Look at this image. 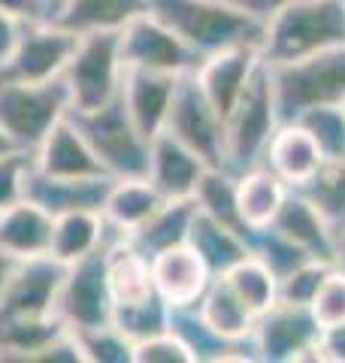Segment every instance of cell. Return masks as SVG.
Here are the masks:
<instances>
[{"mask_svg":"<svg viewBox=\"0 0 345 363\" xmlns=\"http://www.w3.org/2000/svg\"><path fill=\"white\" fill-rule=\"evenodd\" d=\"M330 267L333 264H327V260H306L303 267H297L285 279H279V300L294 306H309Z\"/></svg>","mask_w":345,"mask_h":363,"instance_id":"obj_39","label":"cell"},{"mask_svg":"<svg viewBox=\"0 0 345 363\" xmlns=\"http://www.w3.org/2000/svg\"><path fill=\"white\" fill-rule=\"evenodd\" d=\"M61 279H64V264H58L49 255L18 260L13 279H9L4 297H0V324L58 318L55 300Z\"/></svg>","mask_w":345,"mask_h":363,"instance_id":"obj_13","label":"cell"},{"mask_svg":"<svg viewBox=\"0 0 345 363\" xmlns=\"http://www.w3.org/2000/svg\"><path fill=\"white\" fill-rule=\"evenodd\" d=\"M164 133L197 152L206 167H224V118L209 104L194 73L179 76Z\"/></svg>","mask_w":345,"mask_h":363,"instance_id":"obj_10","label":"cell"},{"mask_svg":"<svg viewBox=\"0 0 345 363\" xmlns=\"http://www.w3.org/2000/svg\"><path fill=\"white\" fill-rule=\"evenodd\" d=\"M16 267H18V260L0 248V297H4V291H6V285H9V279H13Z\"/></svg>","mask_w":345,"mask_h":363,"instance_id":"obj_46","label":"cell"},{"mask_svg":"<svg viewBox=\"0 0 345 363\" xmlns=\"http://www.w3.org/2000/svg\"><path fill=\"white\" fill-rule=\"evenodd\" d=\"M70 116V91L64 76L45 82L0 79V128L21 152H37L40 143Z\"/></svg>","mask_w":345,"mask_h":363,"instance_id":"obj_4","label":"cell"},{"mask_svg":"<svg viewBox=\"0 0 345 363\" xmlns=\"http://www.w3.org/2000/svg\"><path fill=\"white\" fill-rule=\"evenodd\" d=\"M112 236H119L112 227L103 221V212H67L58 215L52 227V248L49 257H55L58 264H73L82 260L91 252L106 245Z\"/></svg>","mask_w":345,"mask_h":363,"instance_id":"obj_26","label":"cell"},{"mask_svg":"<svg viewBox=\"0 0 345 363\" xmlns=\"http://www.w3.org/2000/svg\"><path fill=\"white\" fill-rule=\"evenodd\" d=\"M188 242L197 248V255L206 260V267L212 269V276H224L234 264H239L243 257L251 255V242H248L246 233H239L234 227L209 218V215H203L200 209L191 221Z\"/></svg>","mask_w":345,"mask_h":363,"instance_id":"obj_29","label":"cell"},{"mask_svg":"<svg viewBox=\"0 0 345 363\" xmlns=\"http://www.w3.org/2000/svg\"><path fill=\"white\" fill-rule=\"evenodd\" d=\"M261 61L263 58H261L258 45H230V49L206 55L200 67L194 70L203 94L209 97V104L218 109L221 118H227V112L243 97V91L251 82Z\"/></svg>","mask_w":345,"mask_h":363,"instance_id":"obj_15","label":"cell"},{"mask_svg":"<svg viewBox=\"0 0 345 363\" xmlns=\"http://www.w3.org/2000/svg\"><path fill=\"white\" fill-rule=\"evenodd\" d=\"M197 215V203L194 200H167L152 218H148L143 227H136L131 236H124L133 248L152 260L155 255L167 252L172 245H182L188 242V233H191V221Z\"/></svg>","mask_w":345,"mask_h":363,"instance_id":"obj_30","label":"cell"},{"mask_svg":"<svg viewBox=\"0 0 345 363\" xmlns=\"http://www.w3.org/2000/svg\"><path fill=\"white\" fill-rule=\"evenodd\" d=\"M106 245L97 248V252H91L88 257L73 260V264L64 267V279H61L58 300H55V315L61 318V324L70 333L88 330V327L112 324V294H109V279H106Z\"/></svg>","mask_w":345,"mask_h":363,"instance_id":"obj_8","label":"cell"},{"mask_svg":"<svg viewBox=\"0 0 345 363\" xmlns=\"http://www.w3.org/2000/svg\"><path fill=\"white\" fill-rule=\"evenodd\" d=\"M73 339L82 351V363H133V342L112 324L76 330Z\"/></svg>","mask_w":345,"mask_h":363,"instance_id":"obj_35","label":"cell"},{"mask_svg":"<svg viewBox=\"0 0 345 363\" xmlns=\"http://www.w3.org/2000/svg\"><path fill=\"white\" fill-rule=\"evenodd\" d=\"M179 76L170 73H152V70H124L121 100L133 124L140 128L148 140L164 133V124L172 106Z\"/></svg>","mask_w":345,"mask_h":363,"instance_id":"obj_18","label":"cell"},{"mask_svg":"<svg viewBox=\"0 0 345 363\" xmlns=\"http://www.w3.org/2000/svg\"><path fill=\"white\" fill-rule=\"evenodd\" d=\"M324 161L327 157L321 155L312 133H309L300 121H282L267 145V155H263V164H267L288 188H303L321 169Z\"/></svg>","mask_w":345,"mask_h":363,"instance_id":"obj_19","label":"cell"},{"mask_svg":"<svg viewBox=\"0 0 345 363\" xmlns=\"http://www.w3.org/2000/svg\"><path fill=\"white\" fill-rule=\"evenodd\" d=\"M315 354L321 363H345V324L327 327L318 333Z\"/></svg>","mask_w":345,"mask_h":363,"instance_id":"obj_42","label":"cell"},{"mask_svg":"<svg viewBox=\"0 0 345 363\" xmlns=\"http://www.w3.org/2000/svg\"><path fill=\"white\" fill-rule=\"evenodd\" d=\"M318 324L309 306L275 303L270 312H263L255 324V345L258 360L267 363H297V360H318Z\"/></svg>","mask_w":345,"mask_h":363,"instance_id":"obj_12","label":"cell"},{"mask_svg":"<svg viewBox=\"0 0 345 363\" xmlns=\"http://www.w3.org/2000/svg\"><path fill=\"white\" fill-rule=\"evenodd\" d=\"M121 43V61L124 70H152V73H170V76H185L200 67V55L170 30L164 21L152 13L136 16L119 30Z\"/></svg>","mask_w":345,"mask_h":363,"instance_id":"obj_9","label":"cell"},{"mask_svg":"<svg viewBox=\"0 0 345 363\" xmlns=\"http://www.w3.org/2000/svg\"><path fill=\"white\" fill-rule=\"evenodd\" d=\"M309 312H312L318 330L345 324V272L342 269L336 267L327 269V276L321 279L312 303H309Z\"/></svg>","mask_w":345,"mask_h":363,"instance_id":"obj_38","label":"cell"},{"mask_svg":"<svg viewBox=\"0 0 345 363\" xmlns=\"http://www.w3.org/2000/svg\"><path fill=\"white\" fill-rule=\"evenodd\" d=\"M282 124L279 112V97H275L273 73L270 64L261 61V67L246 85L243 97L236 100V106L227 112L224 118V167L230 173H243L263 164L267 145L273 133Z\"/></svg>","mask_w":345,"mask_h":363,"instance_id":"obj_3","label":"cell"},{"mask_svg":"<svg viewBox=\"0 0 345 363\" xmlns=\"http://www.w3.org/2000/svg\"><path fill=\"white\" fill-rule=\"evenodd\" d=\"M197 309H200L203 321L209 324V330L215 336H221L224 342L246 345V342H251V336H255L258 318L236 300V294L227 288V281L221 276L212 279V285L206 288V294L197 300Z\"/></svg>","mask_w":345,"mask_h":363,"instance_id":"obj_28","label":"cell"},{"mask_svg":"<svg viewBox=\"0 0 345 363\" xmlns=\"http://www.w3.org/2000/svg\"><path fill=\"white\" fill-rule=\"evenodd\" d=\"M251 255H258L263 264H267L275 279H285L288 272H294L297 267H303L306 260H318L309 252H303L297 242H291L285 233H279L275 227H267V230H258L251 233Z\"/></svg>","mask_w":345,"mask_h":363,"instance_id":"obj_36","label":"cell"},{"mask_svg":"<svg viewBox=\"0 0 345 363\" xmlns=\"http://www.w3.org/2000/svg\"><path fill=\"white\" fill-rule=\"evenodd\" d=\"M55 218L31 200H18L0 209V248L16 260L45 257L52 248Z\"/></svg>","mask_w":345,"mask_h":363,"instance_id":"obj_23","label":"cell"},{"mask_svg":"<svg viewBox=\"0 0 345 363\" xmlns=\"http://www.w3.org/2000/svg\"><path fill=\"white\" fill-rule=\"evenodd\" d=\"M76 33L58 21H31L21 25L18 40L0 67V79L6 82H45L64 73L67 61L76 49Z\"/></svg>","mask_w":345,"mask_h":363,"instance_id":"obj_11","label":"cell"},{"mask_svg":"<svg viewBox=\"0 0 345 363\" xmlns=\"http://www.w3.org/2000/svg\"><path fill=\"white\" fill-rule=\"evenodd\" d=\"M106 279H109V294H112V309L158 294L155 276H152V260L140 248H133L124 236H115L106 245Z\"/></svg>","mask_w":345,"mask_h":363,"instance_id":"obj_25","label":"cell"},{"mask_svg":"<svg viewBox=\"0 0 345 363\" xmlns=\"http://www.w3.org/2000/svg\"><path fill=\"white\" fill-rule=\"evenodd\" d=\"M112 327L121 330L136 345L148 336H158V333L170 330V303L160 297V294H152V297H146V300L115 306L112 309Z\"/></svg>","mask_w":345,"mask_h":363,"instance_id":"obj_33","label":"cell"},{"mask_svg":"<svg viewBox=\"0 0 345 363\" xmlns=\"http://www.w3.org/2000/svg\"><path fill=\"white\" fill-rule=\"evenodd\" d=\"M0 13L13 16L18 25H31V21H49V9L43 0H0Z\"/></svg>","mask_w":345,"mask_h":363,"instance_id":"obj_43","label":"cell"},{"mask_svg":"<svg viewBox=\"0 0 345 363\" xmlns=\"http://www.w3.org/2000/svg\"><path fill=\"white\" fill-rule=\"evenodd\" d=\"M288 191L291 188L267 164H258L251 169L236 173V209H239V221L248 230V240L251 233L273 227Z\"/></svg>","mask_w":345,"mask_h":363,"instance_id":"obj_22","label":"cell"},{"mask_svg":"<svg viewBox=\"0 0 345 363\" xmlns=\"http://www.w3.org/2000/svg\"><path fill=\"white\" fill-rule=\"evenodd\" d=\"M33 167L49 176H73V179H91V176H109L103 164L97 161L94 149L67 116L58 128L40 143L33 152Z\"/></svg>","mask_w":345,"mask_h":363,"instance_id":"obj_21","label":"cell"},{"mask_svg":"<svg viewBox=\"0 0 345 363\" xmlns=\"http://www.w3.org/2000/svg\"><path fill=\"white\" fill-rule=\"evenodd\" d=\"M345 45V0H294L263 21L261 58L288 64Z\"/></svg>","mask_w":345,"mask_h":363,"instance_id":"obj_1","label":"cell"},{"mask_svg":"<svg viewBox=\"0 0 345 363\" xmlns=\"http://www.w3.org/2000/svg\"><path fill=\"white\" fill-rule=\"evenodd\" d=\"M43 4H45V9H49V21H52L58 16V9L64 6V0H43Z\"/></svg>","mask_w":345,"mask_h":363,"instance_id":"obj_49","label":"cell"},{"mask_svg":"<svg viewBox=\"0 0 345 363\" xmlns=\"http://www.w3.org/2000/svg\"><path fill=\"white\" fill-rule=\"evenodd\" d=\"M133 363H194V354L176 333L164 330L133 345Z\"/></svg>","mask_w":345,"mask_h":363,"instance_id":"obj_40","label":"cell"},{"mask_svg":"<svg viewBox=\"0 0 345 363\" xmlns=\"http://www.w3.org/2000/svg\"><path fill=\"white\" fill-rule=\"evenodd\" d=\"M333 267L345 272V227L336 230V252H333Z\"/></svg>","mask_w":345,"mask_h":363,"instance_id":"obj_47","label":"cell"},{"mask_svg":"<svg viewBox=\"0 0 345 363\" xmlns=\"http://www.w3.org/2000/svg\"><path fill=\"white\" fill-rule=\"evenodd\" d=\"M70 121L94 149L97 161L112 179H136L148 176V152L152 140L136 128L124 109L121 94L100 109L70 112Z\"/></svg>","mask_w":345,"mask_h":363,"instance_id":"obj_5","label":"cell"},{"mask_svg":"<svg viewBox=\"0 0 345 363\" xmlns=\"http://www.w3.org/2000/svg\"><path fill=\"white\" fill-rule=\"evenodd\" d=\"M148 13L206 58L230 45H258L263 25L230 0H148Z\"/></svg>","mask_w":345,"mask_h":363,"instance_id":"obj_2","label":"cell"},{"mask_svg":"<svg viewBox=\"0 0 345 363\" xmlns=\"http://www.w3.org/2000/svg\"><path fill=\"white\" fill-rule=\"evenodd\" d=\"M164 203H167V197L148 182V176L112 179L106 203H103V221L119 236H131L136 227H143Z\"/></svg>","mask_w":345,"mask_h":363,"instance_id":"obj_24","label":"cell"},{"mask_svg":"<svg viewBox=\"0 0 345 363\" xmlns=\"http://www.w3.org/2000/svg\"><path fill=\"white\" fill-rule=\"evenodd\" d=\"M273 227L279 233H285L291 242H297L318 260L333 264V252H336V227H333L321 209L309 200L303 191H288V197L282 203L279 215H275Z\"/></svg>","mask_w":345,"mask_h":363,"instance_id":"obj_20","label":"cell"},{"mask_svg":"<svg viewBox=\"0 0 345 363\" xmlns=\"http://www.w3.org/2000/svg\"><path fill=\"white\" fill-rule=\"evenodd\" d=\"M33 161L31 152H13L0 157V209L25 200V176Z\"/></svg>","mask_w":345,"mask_h":363,"instance_id":"obj_41","label":"cell"},{"mask_svg":"<svg viewBox=\"0 0 345 363\" xmlns=\"http://www.w3.org/2000/svg\"><path fill=\"white\" fill-rule=\"evenodd\" d=\"M282 121H297L309 109L345 104V45L300 61L270 64Z\"/></svg>","mask_w":345,"mask_h":363,"instance_id":"obj_6","label":"cell"},{"mask_svg":"<svg viewBox=\"0 0 345 363\" xmlns=\"http://www.w3.org/2000/svg\"><path fill=\"white\" fill-rule=\"evenodd\" d=\"M143 13H148V0H64L52 21L82 37L94 30H121Z\"/></svg>","mask_w":345,"mask_h":363,"instance_id":"obj_27","label":"cell"},{"mask_svg":"<svg viewBox=\"0 0 345 363\" xmlns=\"http://www.w3.org/2000/svg\"><path fill=\"white\" fill-rule=\"evenodd\" d=\"M294 191H303L336 230L345 227V157L324 161L303 188H294Z\"/></svg>","mask_w":345,"mask_h":363,"instance_id":"obj_34","label":"cell"},{"mask_svg":"<svg viewBox=\"0 0 345 363\" xmlns=\"http://www.w3.org/2000/svg\"><path fill=\"white\" fill-rule=\"evenodd\" d=\"M221 279L227 281V288L236 294V300L255 318L270 312L273 306L279 303V279H275V272L263 264L258 255L243 257L239 264L230 267Z\"/></svg>","mask_w":345,"mask_h":363,"instance_id":"obj_31","label":"cell"},{"mask_svg":"<svg viewBox=\"0 0 345 363\" xmlns=\"http://www.w3.org/2000/svg\"><path fill=\"white\" fill-rule=\"evenodd\" d=\"M13 152H21V149H18L13 140H9V133L0 128V157H4V155H13Z\"/></svg>","mask_w":345,"mask_h":363,"instance_id":"obj_48","label":"cell"},{"mask_svg":"<svg viewBox=\"0 0 345 363\" xmlns=\"http://www.w3.org/2000/svg\"><path fill=\"white\" fill-rule=\"evenodd\" d=\"M206 161L182 145L176 136L158 133L148 152V182L164 194L167 200H194L200 179L206 173Z\"/></svg>","mask_w":345,"mask_h":363,"instance_id":"obj_17","label":"cell"},{"mask_svg":"<svg viewBox=\"0 0 345 363\" xmlns=\"http://www.w3.org/2000/svg\"><path fill=\"white\" fill-rule=\"evenodd\" d=\"M152 276H155V291L172 306H194L206 288L212 285V269L206 260L197 255L191 242L172 245L167 252L152 257Z\"/></svg>","mask_w":345,"mask_h":363,"instance_id":"obj_16","label":"cell"},{"mask_svg":"<svg viewBox=\"0 0 345 363\" xmlns=\"http://www.w3.org/2000/svg\"><path fill=\"white\" fill-rule=\"evenodd\" d=\"M109 188H112V176H91V179L49 176L33 167V161L25 176V200L37 203L52 218L67 212H103Z\"/></svg>","mask_w":345,"mask_h":363,"instance_id":"obj_14","label":"cell"},{"mask_svg":"<svg viewBox=\"0 0 345 363\" xmlns=\"http://www.w3.org/2000/svg\"><path fill=\"white\" fill-rule=\"evenodd\" d=\"M194 203H197V209L203 215H209V218L248 236L243 221H239V209H236V173H230L227 167L206 169L197 191H194Z\"/></svg>","mask_w":345,"mask_h":363,"instance_id":"obj_32","label":"cell"},{"mask_svg":"<svg viewBox=\"0 0 345 363\" xmlns=\"http://www.w3.org/2000/svg\"><path fill=\"white\" fill-rule=\"evenodd\" d=\"M18 30H21V25H18L13 16L0 13V67L6 64L9 52H13V45H16V40H18Z\"/></svg>","mask_w":345,"mask_h":363,"instance_id":"obj_45","label":"cell"},{"mask_svg":"<svg viewBox=\"0 0 345 363\" xmlns=\"http://www.w3.org/2000/svg\"><path fill=\"white\" fill-rule=\"evenodd\" d=\"M234 6H239L243 13H248L251 18H258L261 25L267 18H273L279 9H285L288 4H294V0H230Z\"/></svg>","mask_w":345,"mask_h":363,"instance_id":"obj_44","label":"cell"},{"mask_svg":"<svg viewBox=\"0 0 345 363\" xmlns=\"http://www.w3.org/2000/svg\"><path fill=\"white\" fill-rule=\"evenodd\" d=\"M297 121L312 133V140L318 143V149L327 161H339V157H345V104L309 109Z\"/></svg>","mask_w":345,"mask_h":363,"instance_id":"obj_37","label":"cell"},{"mask_svg":"<svg viewBox=\"0 0 345 363\" xmlns=\"http://www.w3.org/2000/svg\"><path fill=\"white\" fill-rule=\"evenodd\" d=\"M61 76L67 91H70V112L100 109L115 100L124 85L119 30L82 33Z\"/></svg>","mask_w":345,"mask_h":363,"instance_id":"obj_7","label":"cell"}]
</instances>
